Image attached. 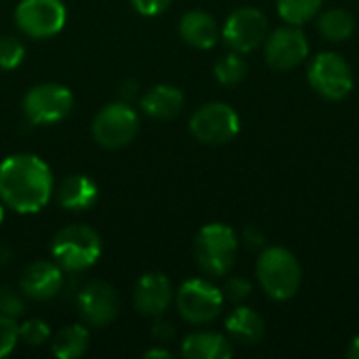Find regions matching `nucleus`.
Here are the masks:
<instances>
[{
    "label": "nucleus",
    "mask_w": 359,
    "mask_h": 359,
    "mask_svg": "<svg viewBox=\"0 0 359 359\" xmlns=\"http://www.w3.org/2000/svg\"><path fill=\"white\" fill-rule=\"evenodd\" d=\"M53 196V172L34 154H15L0 162V200L19 215L40 212Z\"/></svg>",
    "instance_id": "nucleus-1"
},
{
    "label": "nucleus",
    "mask_w": 359,
    "mask_h": 359,
    "mask_svg": "<svg viewBox=\"0 0 359 359\" xmlns=\"http://www.w3.org/2000/svg\"><path fill=\"white\" fill-rule=\"evenodd\" d=\"M257 278L265 294L273 301H290L303 282L299 259L282 246H269L257 261Z\"/></svg>",
    "instance_id": "nucleus-2"
},
{
    "label": "nucleus",
    "mask_w": 359,
    "mask_h": 359,
    "mask_svg": "<svg viewBox=\"0 0 359 359\" xmlns=\"http://www.w3.org/2000/svg\"><path fill=\"white\" fill-rule=\"evenodd\" d=\"M101 238L88 225H67L53 238L50 255L53 261L69 273L93 267L101 257Z\"/></svg>",
    "instance_id": "nucleus-3"
},
{
    "label": "nucleus",
    "mask_w": 359,
    "mask_h": 359,
    "mask_svg": "<svg viewBox=\"0 0 359 359\" xmlns=\"http://www.w3.org/2000/svg\"><path fill=\"white\" fill-rule=\"evenodd\" d=\"M238 236L225 223L204 225L194 242V255L200 269L215 278H223L231 271L238 257Z\"/></svg>",
    "instance_id": "nucleus-4"
},
{
    "label": "nucleus",
    "mask_w": 359,
    "mask_h": 359,
    "mask_svg": "<svg viewBox=\"0 0 359 359\" xmlns=\"http://www.w3.org/2000/svg\"><path fill=\"white\" fill-rule=\"evenodd\" d=\"M307 80L313 86V90L328 101H343L345 97L351 95L355 84L351 65L345 61V57L332 50L313 57L307 72Z\"/></svg>",
    "instance_id": "nucleus-5"
},
{
    "label": "nucleus",
    "mask_w": 359,
    "mask_h": 359,
    "mask_svg": "<svg viewBox=\"0 0 359 359\" xmlns=\"http://www.w3.org/2000/svg\"><path fill=\"white\" fill-rule=\"evenodd\" d=\"M225 305V294L215 284L202 278H191L183 282L177 290V309L181 318L189 324H210L215 322Z\"/></svg>",
    "instance_id": "nucleus-6"
},
{
    "label": "nucleus",
    "mask_w": 359,
    "mask_h": 359,
    "mask_svg": "<svg viewBox=\"0 0 359 359\" xmlns=\"http://www.w3.org/2000/svg\"><path fill=\"white\" fill-rule=\"evenodd\" d=\"M74 95L67 86L57 82H42L32 86L23 97V114L32 124H57L69 116Z\"/></svg>",
    "instance_id": "nucleus-7"
},
{
    "label": "nucleus",
    "mask_w": 359,
    "mask_h": 359,
    "mask_svg": "<svg viewBox=\"0 0 359 359\" xmlns=\"http://www.w3.org/2000/svg\"><path fill=\"white\" fill-rule=\"evenodd\" d=\"M93 139L105 149L128 145L139 133V116L126 101H116L97 111L93 120Z\"/></svg>",
    "instance_id": "nucleus-8"
},
{
    "label": "nucleus",
    "mask_w": 359,
    "mask_h": 359,
    "mask_svg": "<svg viewBox=\"0 0 359 359\" xmlns=\"http://www.w3.org/2000/svg\"><path fill=\"white\" fill-rule=\"evenodd\" d=\"M189 130L204 145H225L240 133V116L229 103L212 101L194 111Z\"/></svg>",
    "instance_id": "nucleus-9"
},
{
    "label": "nucleus",
    "mask_w": 359,
    "mask_h": 359,
    "mask_svg": "<svg viewBox=\"0 0 359 359\" xmlns=\"http://www.w3.org/2000/svg\"><path fill=\"white\" fill-rule=\"evenodd\" d=\"M65 21L67 8L61 0H21L15 11L17 27L34 40L57 36Z\"/></svg>",
    "instance_id": "nucleus-10"
},
{
    "label": "nucleus",
    "mask_w": 359,
    "mask_h": 359,
    "mask_svg": "<svg viewBox=\"0 0 359 359\" xmlns=\"http://www.w3.org/2000/svg\"><path fill=\"white\" fill-rule=\"evenodd\" d=\"M267 38V17L252 6L236 8L223 25V42L229 50L246 55L259 48Z\"/></svg>",
    "instance_id": "nucleus-11"
},
{
    "label": "nucleus",
    "mask_w": 359,
    "mask_h": 359,
    "mask_svg": "<svg viewBox=\"0 0 359 359\" xmlns=\"http://www.w3.org/2000/svg\"><path fill=\"white\" fill-rule=\"evenodd\" d=\"M265 61L278 69L288 72L299 67L309 57V40L301 25H284L271 32L263 42Z\"/></svg>",
    "instance_id": "nucleus-12"
},
{
    "label": "nucleus",
    "mask_w": 359,
    "mask_h": 359,
    "mask_svg": "<svg viewBox=\"0 0 359 359\" xmlns=\"http://www.w3.org/2000/svg\"><path fill=\"white\" fill-rule=\"evenodd\" d=\"M78 313L86 326L103 328L111 324L120 311V299L114 286L105 282H90L78 294Z\"/></svg>",
    "instance_id": "nucleus-13"
},
{
    "label": "nucleus",
    "mask_w": 359,
    "mask_h": 359,
    "mask_svg": "<svg viewBox=\"0 0 359 359\" xmlns=\"http://www.w3.org/2000/svg\"><path fill=\"white\" fill-rule=\"evenodd\" d=\"M63 286V269L55 261H34L21 271L19 290L32 301H48Z\"/></svg>",
    "instance_id": "nucleus-14"
},
{
    "label": "nucleus",
    "mask_w": 359,
    "mask_h": 359,
    "mask_svg": "<svg viewBox=\"0 0 359 359\" xmlns=\"http://www.w3.org/2000/svg\"><path fill=\"white\" fill-rule=\"evenodd\" d=\"M172 284L164 273L151 271L141 276V280L135 286L133 292V303L135 309L141 316L147 318H160L172 303Z\"/></svg>",
    "instance_id": "nucleus-15"
},
{
    "label": "nucleus",
    "mask_w": 359,
    "mask_h": 359,
    "mask_svg": "<svg viewBox=\"0 0 359 359\" xmlns=\"http://www.w3.org/2000/svg\"><path fill=\"white\" fill-rule=\"evenodd\" d=\"M179 34L189 46L200 48V50H208L219 40V25L210 13L189 11L179 21Z\"/></svg>",
    "instance_id": "nucleus-16"
},
{
    "label": "nucleus",
    "mask_w": 359,
    "mask_h": 359,
    "mask_svg": "<svg viewBox=\"0 0 359 359\" xmlns=\"http://www.w3.org/2000/svg\"><path fill=\"white\" fill-rule=\"evenodd\" d=\"M185 95L172 84H156L141 97V109L154 120H170L183 111Z\"/></svg>",
    "instance_id": "nucleus-17"
},
{
    "label": "nucleus",
    "mask_w": 359,
    "mask_h": 359,
    "mask_svg": "<svg viewBox=\"0 0 359 359\" xmlns=\"http://www.w3.org/2000/svg\"><path fill=\"white\" fill-rule=\"evenodd\" d=\"M97 196H99L97 183L84 175H72V177L63 179L57 189L59 206L69 212L88 210L97 202Z\"/></svg>",
    "instance_id": "nucleus-18"
},
{
    "label": "nucleus",
    "mask_w": 359,
    "mask_h": 359,
    "mask_svg": "<svg viewBox=\"0 0 359 359\" xmlns=\"http://www.w3.org/2000/svg\"><path fill=\"white\" fill-rule=\"evenodd\" d=\"M181 355L187 359H227L233 355V349L219 332H194L185 337Z\"/></svg>",
    "instance_id": "nucleus-19"
},
{
    "label": "nucleus",
    "mask_w": 359,
    "mask_h": 359,
    "mask_svg": "<svg viewBox=\"0 0 359 359\" xmlns=\"http://www.w3.org/2000/svg\"><path fill=\"white\" fill-rule=\"evenodd\" d=\"M225 328L231 341L242 345H257L265 334V320L250 307H236L229 313Z\"/></svg>",
    "instance_id": "nucleus-20"
},
{
    "label": "nucleus",
    "mask_w": 359,
    "mask_h": 359,
    "mask_svg": "<svg viewBox=\"0 0 359 359\" xmlns=\"http://www.w3.org/2000/svg\"><path fill=\"white\" fill-rule=\"evenodd\" d=\"M88 330L82 324H69L65 328H61L55 337H53V355L59 359H76L86 353L88 349Z\"/></svg>",
    "instance_id": "nucleus-21"
},
{
    "label": "nucleus",
    "mask_w": 359,
    "mask_h": 359,
    "mask_svg": "<svg viewBox=\"0 0 359 359\" xmlns=\"http://www.w3.org/2000/svg\"><path fill=\"white\" fill-rule=\"evenodd\" d=\"M318 29L330 42H345L355 32V19L345 8H328L318 21Z\"/></svg>",
    "instance_id": "nucleus-22"
},
{
    "label": "nucleus",
    "mask_w": 359,
    "mask_h": 359,
    "mask_svg": "<svg viewBox=\"0 0 359 359\" xmlns=\"http://www.w3.org/2000/svg\"><path fill=\"white\" fill-rule=\"evenodd\" d=\"M322 2L324 0H276L280 17L290 25H305L311 21L320 13Z\"/></svg>",
    "instance_id": "nucleus-23"
},
{
    "label": "nucleus",
    "mask_w": 359,
    "mask_h": 359,
    "mask_svg": "<svg viewBox=\"0 0 359 359\" xmlns=\"http://www.w3.org/2000/svg\"><path fill=\"white\" fill-rule=\"evenodd\" d=\"M246 72H248V65H246L244 57L240 53H233V50L215 63V76L225 86L240 84L246 78Z\"/></svg>",
    "instance_id": "nucleus-24"
},
{
    "label": "nucleus",
    "mask_w": 359,
    "mask_h": 359,
    "mask_svg": "<svg viewBox=\"0 0 359 359\" xmlns=\"http://www.w3.org/2000/svg\"><path fill=\"white\" fill-rule=\"evenodd\" d=\"M25 57V46L17 36L0 38V69H15Z\"/></svg>",
    "instance_id": "nucleus-25"
},
{
    "label": "nucleus",
    "mask_w": 359,
    "mask_h": 359,
    "mask_svg": "<svg viewBox=\"0 0 359 359\" xmlns=\"http://www.w3.org/2000/svg\"><path fill=\"white\" fill-rule=\"evenodd\" d=\"M19 339L29 347H40L50 339V326L40 318L27 320L19 326Z\"/></svg>",
    "instance_id": "nucleus-26"
},
{
    "label": "nucleus",
    "mask_w": 359,
    "mask_h": 359,
    "mask_svg": "<svg viewBox=\"0 0 359 359\" xmlns=\"http://www.w3.org/2000/svg\"><path fill=\"white\" fill-rule=\"evenodd\" d=\"M17 341H19V326L15 318L0 313V359L13 353V349L17 347Z\"/></svg>",
    "instance_id": "nucleus-27"
},
{
    "label": "nucleus",
    "mask_w": 359,
    "mask_h": 359,
    "mask_svg": "<svg viewBox=\"0 0 359 359\" xmlns=\"http://www.w3.org/2000/svg\"><path fill=\"white\" fill-rule=\"evenodd\" d=\"M25 311V303H23V292L19 294L13 288H0V313L8 316V318H19Z\"/></svg>",
    "instance_id": "nucleus-28"
},
{
    "label": "nucleus",
    "mask_w": 359,
    "mask_h": 359,
    "mask_svg": "<svg viewBox=\"0 0 359 359\" xmlns=\"http://www.w3.org/2000/svg\"><path fill=\"white\" fill-rule=\"evenodd\" d=\"M250 292H252L250 282H248L246 278H238V276L229 278L227 284H225V290H223L225 299H229V301H233V303H240V301L248 299Z\"/></svg>",
    "instance_id": "nucleus-29"
},
{
    "label": "nucleus",
    "mask_w": 359,
    "mask_h": 359,
    "mask_svg": "<svg viewBox=\"0 0 359 359\" xmlns=\"http://www.w3.org/2000/svg\"><path fill=\"white\" fill-rule=\"evenodd\" d=\"M133 6L141 13V15H147V17H154V15H160L164 13L172 0H130Z\"/></svg>",
    "instance_id": "nucleus-30"
},
{
    "label": "nucleus",
    "mask_w": 359,
    "mask_h": 359,
    "mask_svg": "<svg viewBox=\"0 0 359 359\" xmlns=\"http://www.w3.org/2000/svg\"><path fill=\"white\" fill-rule=\"evenodd\" d=\"M175 337V328H172V324L170 322H156L154 324V328H151V339L154 341H158L160 345H164V343H168L170 339Z\"/></svg>",
    "instance_id": "nucleus-31"
},
{
    "label": "nucleus",
    "mask_w": 359,
    "mask_h": 359,
    "mask_svg": "<svg viewBox=\"0 0 359 359\" xmlns=\"http://www.w3.org/2000/svg\"><path fill=\"white\" fill-rule=\"evenodd\" d=\"M244 242H246L250 248H261V246L265 244V238H263V233L257 231L255 227H248V229L244 231Z\"/></svg>",
    "instance_id": "nucleus-32"
},
{
    "label": "nucleus",
    "mask_w": 359,
    "mask_h": 359,
    "mask_svg": "<svg viewBox=\"0 0 359 359\" xmlns=\"http://www.w3.org/2000/svg\"><path fill=\"white\" fill-rule=\"evenodd\" d=\"M347 358L349 359H359V334L349 343V349H347Z\"/></svg>",
    "instance_id": "nucleus-33"
},
{
    "label": "nucleus",
    "mask_w": 359,
    "mask_h": 359,
    "mask_svg": "<svg viewBox=\"0 0 359 359\" xmlns=\"http://www.w3.org/2000/svg\"><path fill=\"white\" fill-rule=\"evenodd\" d=\"M145 358L147 359H151V358L170 359V351H168V349H149V351H145Z\"/></svg>",
    "instance_id": "nucleus-34"
},
{
    "label": "nucleus",
    "mask_w": 359,
    "mask_h": 359,
    "mask_svg": "<svg viewBox=\"0 0 359 359\" xmlns=\"http://www.w3.org/2000/svg\"><path fill=\"white\" fill-rule=\"evenodd\" d=\"M122 95H124V99H126V103H128V99L137 95V82H128L126 88L122 90Z\"/></svg>",
    "instance_id": "nucleus-35"
},
{
    "label": "nucleus",
    "mask_w": 359,
    "mask_h": 359,
    "mask_svg": "<svg viewBox=\"0 0 359 359\" xmlns=\"http://www.w3.org/2000/svg\"><path fill=\"white\" fill-rule=\"evenodd\" d=\"M4 221V204H2V200H0V223Z\"/></svg>",
    "instance_id": "nucleus-36"
}]
</instances>
